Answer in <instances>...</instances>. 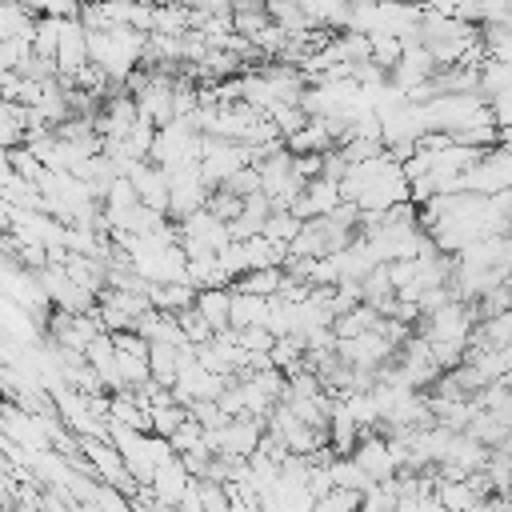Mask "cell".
<instances>
[{"label": "cell", "instance_id": "1", "mask_svg": "<svg viewBox=\"0 0 512 512\" xmlns=\"http://www.w3.org/2000/svg\"><path fill=\"white\" fill-rule=\"evenodd\" d=\"M112 348H116V368H120V380L124 388H140L152 380V368H148V340L140 332H112Z\"/></svg>", "mask_w": 512, "mask_h": 512}, {"label": "cell", "instance_id": "2", "mask_svg": "<svg viewBox=\"0 0 512 512\" xmlns=\"http://www.w3.org/2000/svg\"><path fill=\"white\" fill-rule=\"evenodd\" d=\"M124 176L132 180V188H136V196H140L144 208H156V212L168 216V172H164L160 164H152V160H136Z\"/></svg>", "mask_w": 512, "mask_h": 512}, {"label": "cell", "instance_id": "3", "mask_svg": "<svg viewBox=\"0 0 512 512\" xmlns=\"http://www.w3.org/2000/svg\"><path fill=\"white\" fill-rule=\"evenodd\" d=\"M336 204H340V184L332 176H312L296 192V200L288 204V212H296L300 220H312V216H328Z\"/></svg>", "mask_w": 512, "mask_h": 512}, {"label": "cell", "instance_id": "4", "mask_svg": "<svg viewBox=\"0 0 512 512\" xmlns=\"http://www.w3.org/2000/svg\"><path fill=\"white\" fill-rule=\"evenodd\" d=\"M188 484H192V476H188V468L180 464V456H168L164 464H156L148 488H152V500H156V504H164V508H180Z\"/></svg>", "mask_w": 512, "mask_h": 512}, {"label": "cell", "instance_id": "5", "mask_svg": "<svg viewBox=\"0 0 512 512\" xmlns=\"http://www.w3.org/2000/svg\"><path fill=\"white\" fill-rule=\"evenodd\" d=\"M228 300H232V288L228 284H212V288H196L192 308L208 320L212 332H228Z\"/></svg>", "mask_w": 512, "mask_h": 512}, {"label": "cell", "instance_id": "6", "mask_svg": "<svg viewBox=\"0 0 512 512\" xmlns=\"http://www.w3.org/2000/svg\"><path fill=\"white\" fill-rule=\"evenodd\" d=\"M192 300H196V288L188 284V280H164V284H148V304L156 308V312H184V308H192Z\"/></svg>", "mask_w": 512, "mask_h": 512}, {"label": "cell", "instance_id": "7", "mask_svg": "<svg viewBox=\"0 0 512 512\" xmlns=\"http://www.w3.org/2000/svg\"><path fill=\"white\" fill-rule=\"evenodd\" d=\"M264 316H268V296L232 288V300H228V328H252V324H264Z\"/></svg>", "mask_w": 512, "mask_h": 512}, {"label": "cell", "instance_id": "8", "mask_svg": "<svg viewBox=\"0 0 512 512\" xmlns=\"http://www.w3.org/2000/svg\"><path fill=\"white\" fill-rule=\"evenodd\" d=\"M284 284V264H272V268H248L244 276H236L228 288H240V292H256V296H276Z\"/></svg>", "mask_w": 512, "mask_h": 512}, {"label": "cell", "instance_id": "9", "mask_svg": "<svg viewBox=\"0 0 512 512\" xmlns=\"http://www.w3.org/2000/svg\"><path fill=\"white\" fill-rule=\"evenodd\" d=\"M300 224H304V220H300L296 212H288V208H272V216L264 220L260 236H264V240H272V244H280V248H288V244L296 240Z\"/></svg>", "mask_w": 512, "mask_h": 512}, {"label": "cell", "instance_id": "10", "mask_svg": "<svg viewBox=\"0 0 512 512\" xmlns=\"http://www.w3.org/2000/svg\"><path fill=\"white\" fill-rule=\"evenodd\" d=\"M176 320H180V332L188 336V344H204V340H212L216 332L208 328V320L196 312V308H184V312H176Z\"/></svg>", "mask_w": 512, "mask_h": 512}]
</instances>
